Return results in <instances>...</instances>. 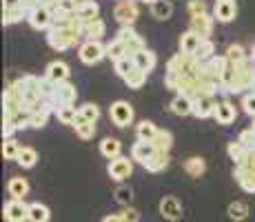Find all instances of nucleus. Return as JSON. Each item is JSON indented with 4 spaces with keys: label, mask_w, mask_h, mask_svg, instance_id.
Returning <instances> with one entry per match:
<instances>
[{
    "label": "nucleus",
    "mask_w": 255,
    "mask_h": 222,
    "mask_svg": "<svg viewBox=\"0 0 255 222\" xmlns=\"http://www.w3.org/2000/svg\"><path fill=\"white\" fill-rule=\"evenodd\" d=\"M80 33L76 31V29H56V27H49L47 29V42L51 49H56V51H67V49L76 47L78 42H80Z\"/></svg>",
    "instance_id": "1"
},
{
    "label": "nucleus",
    "mask_w": 255,
    "mask_h": 222,
    "mask_svg": "<svg viewBox=\"0 0 255 222\" xmlns=\"http://www.w3.org/2000/svg\"><path fill=\"white\" fill-rule=\"evenodd\" d=\"M78 58L85 65H98L102 58H107V44L100 40H85L78 47Z\"/></svg>",
    "instance_id": "2"
},
{
    "label": "nucleus",
    "mask_w": 255,
    "mask_h": 222,
    "mask_svg": "<svg viewBox=\"0 0 255 222\" xmlns=\"http://www.w3.org/2000/svg\"><path fill=\"white\" fill-rule=\"evenodd\" d=\"M235 69V93L255 91V69L251 62H242V65H233Z\"/></svg>",
    "instance_id": "3"
},
{
    "label": "nucleus",
    "mask_w": 255,
    "mask_h": 222,
    "mask_svg": "<svg viewBox=\"0 0 255 222\" xmlns=\"http://www.w3.org/2000/svg\"><path fill=\"white\" fill-rule=\"evenodd\" d=\"M140 16V9L135 0H118L114 7V18L120 22V27H133L135 18Z\"/></svg>",
    "instance_id": "4"
},
{
    "label": "nucleus",
    "mask_w": 255,
    "mask_h": 222,
    "mask_svg": "<svg viewBox=\"0 0 255 222\" xmlns=\"http://www.w3.org/2000/svg\"><path fill=\"white\" fill-rule=\"evenodd\" d=\"M109 118L116 127L122 129V127H129L131 122H133L135 113H133V107H131L127 100H116L114 105L109 107Z\"/></svg>",
    "instance_id": "5"
},
{
    "label": "nucleus",
    "mask_w": 255,
    "mask_h": 222,
    "mask_svg": "<svg viewBox=\"0 0 255 222\" xmlns=\"http://www.w3.org/2000/svg\"><path fill=\"white\" fill-rule=\"evenodd\" d=\"M107 174H109L111 180H116V182L127 180V178L133 174V160H129L127 156H118V158H114V160H109Z\"/></svg>",
    "instance_id": "6"
},
{
    "label": "nucleus",
    "mask_w": 255,
    "mask_h": 222,
    "mask_svg": "<svg viewBox=\"0 0 255 222\" xmlns=\"http://www.w3.org/2000/svg\"><path fill=\"white\" fill-rule=\"evenodd\" d=\"M116 38L127 44V49H129V56H133V53L142 51V49H146L144 38H142L133 27H120V29H118V33H116Z\"/></svg>",
    "instance_id": "7"
},
{
    "label": "nucleus",
    "mask_w": 255,
    "mask_h": 222,
    "mask_svg": "<svg viewBox=\"0 0 255 222\" xmlns=\"http://www.w3.org/2000/svg\"><path fill=\"white\" fill-rule=\"evenodd\" d=\"M2 216L7 222H29V205L24 200L11 198L4 205Z\"/></svg>",
    "instance_id": "8"
},
{
    "label": "nucleus",
    "mask_w": 255,
    "mask_h": 222,
    "mask_svg": "<svg viewBox=\"0 0 255 222\" xmlns=\"http://www.w3.org/2000/svg\"><path fill=\"white\" fill-rule=\"evenodd\" d=\"M227 67H229V58L227 56H218V53H215L211 60L202 62V76L211 78V80H215L220 85V78H222V73L227 71Z\"/></svg>",
    "instance_id": "9"
},
{
    "label": "nucleus",
    "mask_w": 255,
    "mask_h": 222,
    "mask_svg": "<svg viewBox=\"0 0 255 222\" xmlns=\"http://www.w3.org/2000/svg\"><path fill=\"white\" fill-rule=\"evenodd\" d=\"M51 20H53V11L47 7H42V4L27 13V22L31 24L36 31H47V29L51 27Z\"/></svg>",
    "instance_id": "10"
},
{
    "label": "nucleus",
    "mask_w": 255,
    "mask_h": 222,
    "mask_svg": "<svg viewBox=\"0 0 255 222\" xmlns=\"http://www.w3.org/2000/svg\"><path fill=\"white\" fill-rule=\"evenodd\" d=\"M160 214H162L164 220L178 222L182 218V202L175 198V196H164V198L160 200Z\"/></svg>",
    "instance_id": "11"
},
{
    "label": "nucleus",
    "mask_w": 255,
    "mask_h": 222,
    "mask_svg": "<svg viewBox=\"0 0 255 222\" xmlns=\"http://www.w3.org/2000/svg\"><path fill=\"white\" fill-rule=\"evenodd\" d=\"M107 31V24L100 18H93V20H82L80 18V36H85L87 40H100Z\"/></svg>",
    "instance_id": "12"
},
{
    "label": "nucleus",
    "mask_w": 255,
    "mask_h": 222,
    "mask_svg": "<svg viewBox=\"0 0 255 222\" xmlns=\"http://www.w3.org/2000/svg\"><path fill=\"white\" fill-rule=\"evenodd\" d=\"M213 24H215V18L213 13H200V16H191V31H195L198 36L202 38H209L211 31H213Z\"/></svg>",
    "instance_id": "13"
},
{
    "label": "nucleus",
    "mask_w": 255,
    "mask_h": 222,
    "mask_svg": "<svg viewBox=\"0 0 255 222\" xmlns=\"http://www.w3.org/2000/svg\"><path fill=\"white\" fill-rule=\"evenodd\" d=\"M215 107H218V102L213 100V96H195L193 98V116L200 118V120L213 116Z\"/></svg>",
    "instance_id": "14"
},
{
    "label": "nucleus",
    "mask_w": 255,
    "mask_h": 222,
    "mask_svg": "<svg viewBox=\"0 0 255 222\" xmlns=\"http://www.w3.org/2000/svg\"><path fill=\"white\" fill-rule=\"evenodd\" d=\"M213 118H215V122H218V125L229 127V125H233L235 118H238V109H235L233 102L222 100V102H218V107H215Z\"/></svg>",
    "instance_id": "15"
},
{
    "label": "nucleus",
    "mask_w": 255,
    "mask_h": 222,
    "mask_svg": "<svg viewBox=\"0 0 255 222\" xmlns=\"http://www.w3.org/2000/svg\"><path fill=\"white\" fill-rule=\"evenodd\" d=\"M53 98H56L58 107H60V105H76L78 91H76V87H73L69 80H65V82H58V85H56Z\"/></svg>",
    "instance_id": "16"
},
{
    "label": "nucleus",
    "mask_w": 255,
    "mask_h": 222,
    "mask_svg": "<svg viewBox=\"0 0 255 222\" xmlns=\"http://www.w3.org/2000/svg\"><path fill=\"white\" fill-rule=\"evenodd\" d=\"M45 76L53 82H65V80H69L71 69H69L67 62H62V60H51L45 69Z\"/></svg>",
    "instance_id": "17"
},
{
    "label": "nucleus",
    "mask_w": 255,
    "mask_h": 222,
    "mask_svg": "<svg viewBox=\"0 0 255 222\" xmlns=\"http://www.w3.org/2000/svg\"><path fill=\"white\" fill-rule=\"evenodd\" d=\"M155 145L153 142H149V140H138V142H133V147H131V160H135V162H140V165H144L146 160H149L151 156L155 154Z\"/></svg>",
    "instance_id": "18"
},
{
    "label": "nucleus",
    "mask_w": 255,
    "mask_h": 222,
    "mask_svg": "<svg viewBox=\"0 0 255 222\" xmlns=\"http://www.w3.org/2000/svg\"><path fill=\"white\" fill-rule=\"evenodd\" d=\"M233 178L238 180V185L242 187L247 194H255V169H244V167L235 165Z\"/></svg>",
    "instance_id": "19"
},
{
    "label": "nucleus",
    "mask_w": 255,
    "mask_h": 222,
    "mask_svg": "<svg viewBox=\"0 0 255 222\" xmlns=\"http://www.w3.org/2000/svg\"><path fill=\"white\" fill-rule=\"evenodd\" d=\"M169 109H171V113H175V116H191V113H193V98L186 96V93H175Z\"/></svg>",
    "instance_id": "20"
},
{
    "label": "nucleus",
    "mask_w": 255,
    "mask_h": 222,
    "mask_svg": "<svg viewBox=\"0 0 255 222\" xmlns=\"http://www.w3.org/2000/svg\"><path fill=\"white\" fill-rule=\"evenodd\" d=\"M131 58H133L135 67L142 69V71H146V73H151L155 69V65H158V56H155V53L151 51L149 47L142 49V51H138V53H133Z\"/></svg>",
    "instance_id": "21"
},
{
    "label": "nucleus",
    "mask_w": 255,
    "mask_h": 222,
    "mask_svg": "<svg viewBox=\"0 0 255 222\" xmlns=\"http://www.w3.org/2000/svg\"><path fill=\"white\" fill-rule=\"evenodd\" d=\"M238 16V7H235V0L231 2H215L213 7V18L218 22H231Z\"/></svg>",
    "instance_id": "22"
},
{
    "label": "nucleus",
    "mask_w": 255,
    "mask_h": 222,
    "mask_svg": "<svg viewBox=\"0 0 255 222\" xmlns=\"http://www.w3.org/2000/svg\"><path fill=\"white\" fill-rule=\"evenodd\" d=\"M169 162H171L169 154H164V151H155V154L151 156L142 167H144L146 171H151V174H160V171H164L166 167H169Z\"/></svg>",
    "instance_id": "23"
},
{
    "label": "nucleus",
    "mask_w": 255,
    "mask_h": 222,
    "mask_svg": "<svg viewBox=\"0 0 255 222\" xmlns=\"http://www.w3.org/2000/svg\"><path fill=\"white\" fill-rule=\"evenodd\" d=\"M200 42H202V36H198V33L191 31V29H189V31H184L182 36H180V40H178L180 51H182V53H191V56L198 51Z\"/></svg>",
    "instance_id": "24"
},
{
    "label": "nucleus",
    "mask_w": 255,
    "mask_h": 222,
    "mask_svg": "<svg viewBox=\"0 0 255 222\" xmlns=\"http://www.w3.org/2000/svg\"><path fill=\"white\" fill-rule=\"evenodd\" d=\"M7 191H9V196H11V198L24 200V196L29 194V182L24 180V178H20V176H13L11 180L7 182Z\"/></svg>",
    "instance_id": "25"
},
{
    "label": "nucleus",
    "mask_w": 255,
    "mask_h": 222,
    "mask_svg": "<svg viewBox=\"0 0 255 222\" xmlns=\"http://www.w3.org/2000/svg\"><path fill=\"white\" fill-rule=\"evenodd\" d=\"M149 9L155 20H169L173 16V2L171 0H155L153 4H149Z\"/></svg>",
    "instance_id": "26"
},
{
    "label": "nucleus",
    "mask_w": 255,
    "mask_h": 222,
    "mask_svg": "<svg viewBox=\"0 0 255 222\" xmlns=\"http://www.w3.org/2000/svg\"><path fill=\"white\" fill-rule=\"evenodd\" d=\"M184 171H186V176H191V178H202L204 171H207V162L200 156H191L184 160Z\"/></svg>",
    "instance_id": "27"
},
{
    "label": "nucleus",
    "mask_w": 255,
    "mask_h": 222,
    "mask_svg": "<svg viewBox=\"0 0 255 222\" xmlns=\"http://www.w3.org/2000/svg\"><path fill=\"white\" fill-rule=\"evenodd\" d=\"M98 13H100V4L96 0H82L76 9V16L82 20H93V18H98Z\"/></svg>",
    "instance_id": "28"
},
{
    "label": "nucleus",
    "mask_w": 255,
    "mask_h": 222,
    "mask_svg": "<svg viewBox=\"0 0 255 222\" xmlns=\"http://www.w3.org/2000/svg\"><path fill=\"white\" fill-rule=\"evenodd\" d=\"M100 154L107 158V160H114L122 154V142L118 140V138H105V140L100 142Z\"/></svg>",
    "instance_id": "29"
},
{
    "label": "nucleus",
    "mask_w": 255,
    "mask_h": 222,
    "mask_svg": "<svg viewBox=\"0 0 255 222\" xmlns=\"http://www.w3.org/2000/svg\"><path fill=\"white\" fill-rule=\"evenodd\" d=\"M49 218H51V211L47 205H42V202L29 205V222H49Z\"/></svg>",
    "instance_id": "30"
},
{
    "label": "nucleus",
    "mask_w": 255,
    "mask_h": 222,
    "mask_svg": "<svg viewBox=\"0 0 255 222\" xmlns=\"http://www.w3.org/2000/svg\"><path fill=\"white\" fill-rule=\"evenodd\" d=\"M73 129H76V136L80 138V140H91V138L96 136V122H89V120H85V118L78 116Z\"/></svg>",
    "instance_id": "31"
},
{
    "label": "nucleus",
    "mask_w": 255,
    "mask_h": 222,
    "mask_svg": "<svg viewBox=\"0 0 255 222\" xmlns=\"http://www.w3.org/2000/svg\"><path fill=\"white\" fill-rule=\"evenodd\" d=\"M78 116H80V111L76 109L73 105H60L56 109V118L62 122V125H76V120H78Z\"/></svg>",
    "instance_id": "32"
},
{
    "label": "nucleus",
    "mask_w": 255,
    "mask_h": 222,
    "mask_svg": "<svg viewBox=\"0 0 255 222\" xmlns=\"http://www.w3.org/2000/svg\"><path fill=\"white\" fill-rule=\"evenodd\" d=\"M129 56V49H127V44L122 40H118L114 38L111 42H107V58H111V60H120V58H127Z\"/></svg>",
    "instance_id": "33"
},
{
    "label": "nucleus",
    "mask_w": 255,
    "mask_h": 222,
    "mask_svg": "<svg viewBox=\"0 0 255 222\" xmlns=\"http://www.w3.org/2000/svg\"><path fill=\"white\" fill-rule=\"evenodd\" d=\"M158 127L153 125L151 120H142L138 122V127H135V136H138V140H149V142H153V138L158 136Z\"/></svg>",
    "instance_id": "34"
},
{
    "label": "nucleus",
    "mask_w": 255,
    "mask_h": 222,
    "mask_svg": "<svg viewBox=\"0 0 255 222\" xmlns=\"http://www.w3.org/2000/svg\"><path fill=\"white\" fill-rule=\"evenodd\" d=\"M16 162L22 167V169H31V167H36L38 162V151L33 149V147H22L20 154H18Z\"/></svg>",
    "instance_id": "35"
},
{
    "label": "nucleus",
    "mask_w": 255,
    "mask_h": 222,
    "mask_svg": "<svg viewBox=\"0 0 255 222\" xmlns=\"http://www.w3.org/2000/svg\"><path fill=\"white\" fill-rule=\"evenodd\" d=\"M224 56L229 58V62L231 65H242V62H247L249 60V56H247V51H244V47L242 44H238V42H231L227 47V53Z\"/></svg>",
    "instance_id": "36"
},
{
    "label": "nucleus",
    "mask_w": 255,
    "mask_h": 222,
    "mask_svg": "<svg viewBox=\"0 0 255 222\" xmlns=\"http://www.w3.org/2000/svg\"><path fill=\"white\" fill-rule=\"evenodd\" d=\"M146 78H149V73L135 67L133 71H131L129 76H125L122 80H125V85L129 89H142V87H144V82H146Z\"/></svg>",
    "instance_id": "37"
},
{
    "label": "nucleus",
    "mask_w": 255,
    "mask_h": 222,
    "mask_svg": "<svg viewBox=\"0 0 255 222\" xmlns=\"http://www.w3.org/2000/svg\"><path fill=\"white\" fill-rule=\"evenodd\" d=\"M227 214H229V218H231V220L242 222V220H247V218H249V205H247V202L235 200V202H231V205H229Z\"/></svg>",
    "instance_id": "38"
},
{
    "label": "nucleus",
    "mask_w": 255,
    "mask_h": 222,
    "mask_svg": "<svg viewBox=\"0 0 255 222\" xmlns=\"http://www.w3.org/2000/svg\"><path fill=\"white\" fill-rule=\"evenodd\" d=\"M153 145L158 151H164V154H169L171 147H173V133H171L169 129H160L158 136L153 138Z\"/></svg>",
    "instance_id": "39"
},
{
    "label": "nucleus",
    "mask_w": 255,
    "mask_h": 222,
    "mask_svg": "<svg viewBox=\"0 0 255 222\" xmlns=\"http://www.w3.org/2000/svg\"><path fill=\"white\" fill-rule=\"evenodd\" d=\"M193 56L198 58L200 62H207V60H211V58L215 56V44H213V40H211V38H202V42H200L198 51H195Z\"/></svg>",
    "instance_id": "40"
},
{
    "label": "nucleus",
    "mask_w": 255,
    "mask_h": 222,
    "mask_svg": "<svg viewBox=\"0 0 255 222\" xmlns=\"http://www.w3.org/2000/svg\"><path fill=\"white\" fill-rule=\"evenodd\" d=\"M20 149H22V147L18 145L16 138H4V142H2V158H4V160H16L18 154H20Z\"/></svg>",
    "instance_id": "41"
},
{
    "label": "nucleus",
    "mask_w": 255,
    "mask_h": 222,
    "mask_svg": "<svg viewBox=\"0 0 255 222\" xmlns=\"http://www.w3.org/2000/svg\"><path fill=\"white\" fill-rule=\"evenodd\" d=\"M22 18H27V11L22 7H11V9H2V24H16Z\"/></svg>",
    "instance_id": "42"
},
{
    "label": "nucleus",
    "mask_w": 255,
    "mask_h": 222,
    "mask_svg": "<svg viewBox=\"0 0 255 222\" xmlns=\"http://www.w3.org/2000/svg\"><path fill=\"white\" fill-rule=\"evenodd\" d=\"M114 69H116L118 76L125 78V76H129V73L135 69V62H133V58H131V56H127V58H120V60H116L114 62Z\"/></svg>",
    "instance_id": "43"
},
{
    "label": "nucleus",
    "mask_w": 255,
    "mask_h": 222,
    "mask_svg": "<svg viewBox=\"0 0 255 222\" xmlns=\"http://www.w3.org/2000/svg\"><path fill=\"white\" fill-rule=\"evenodd\" d=\"M78 111H80V118L89 122H98V118H100V107L93 105V102H85L82 107H78Z\"/></svg>",
    "instance_id": "44"
},
{
    "label": "nucleus",
    "mask_w": 255,
    "mask_h": 222,
    "mask_svg": "<svg viewBox=\"0 0 255 222\" xmlns=\"http://www.w3.org/2000/svg\"><path fill=\"white\" fill-rule=\"evenodd\" d=\"M227 154H229V158H231V160L235 162V165H238V162L244 158V154H247V147H244L240 140H233V142H229V147H227Z\"/></svg>",
    "instance_id": "45"
},
{
    "label": "nucleus",
    "mask_w": 255,
    "mask_h": 222,
    "mask_svg": "<svg viewBox=\"0 0 255 222\" xmlns=\"http://www.w3.org/2000/svg\"><path fill=\"white\" fill-rule=\"evenodd\" d=\"M114 196H116V202H120L122 207H131V200H133V191H131V187L120 185Z\"/></svg>",
    "instance_id": "46"
},
{
    "label": "nucleus",
    "mask_w": 255,
    "mask_h": 222,
    "mask_svg": "<svg viewBox=\"0 0 255 222\" xmlns=\"http://www.w3.org/2000/svg\"><path fill=\"white\" fill-rule=\"evenodd\" d=\"M47 120H49V113L36 109V111H31V116H29V127H31V129H42V127L47 125Z\"/></svg>",
    "instance_id": "47"
},
{
    "label": "nucleus",
    "mask_w": 255,
    "mask_h": 222,
    "mask_svg": "<svg viewBox=\"0 0 255 222\" xmlns=\"http://www.w3.org/2000/svg\"><path fill=\"white\" fill-rule=\"evenodd\" d=\"M242 109H244V113H247V116L255 118V91L244 93V98H242Z\"/></svg>",
    "instance_id": "48"
},
{
    "label": "nucleus",
    "mask_w": 255,
    "mask_h": 222,
    "mask_svg": "<svg viewBox=\"0 0 255 222\" xmlns=\"http://www.w3.org/2000/svg\"><path fill=\"white\" fill-rule=\"evenodd\" d=\"M189 16H200V13H207L209 7L204 0H189Z\"/></svg>",
    "instance_id": "49"
},
{
    "label": "nucleus",
    "mask_w": 255,
    "mask_h": 222,
    "mask_svg": "<svg viewBox=\"0 0 255 222\" xmlns=\"http://www.w3.org/2000/svg\"><path fill=\"white\" fill-rule=\"evenodd\" d=\"M120 218L122 222H140V211L133 209V207H125L120 211Z\"/></svg>",
    "instance_id": "50"
},
{
    "label": "nucleus",
    "mask_w": 255,
    "mask_h": 222,
    "mask_svg": "<svg viewBox=\"0 0 255 222\" xmlns=\"http://www.w3.org/2000/svg\"><path fill=\"white\" fill-rule=\"evenodd\" d=\"M78 0H58V9L60 11H67V13H76V9H78Z\"/></svg>",
    "instance_id": "51"
},
{
    "label": "nucleus",
    "mask_w": 255,
    "mask_h": 222,
    "mask_svg": "<svg viewBox=\"0 0 255 222\" xmlns=\"http://www.w3.org/2000/svg\"><path fill=\"white\" fill-rule=\"evenodd\" d=\"M11 7H22V0H2V9H11Z\"/></svg>",
    "instance_id": "52"
},
{
    "label": "nucleus",
    "mask_w": 255,
    "mask_h": 222,
    "mask_svg": "<svg viewBox=\"0 0 255 222\" xmlns=\"http://www.w3.org/2000/svg\"><path fill=\"white\" fill-rule=\"evenodd\" d=\"M40 4L42 7H47V9H51V11H56L58 9V0H40Z\"/></svg>",
    "instance_id": "53"
},
{
    "label": "nucleus",
    "mask_w": 255,
    "mask_h": 222,
    "mask_svg": "<svg viewBox=\"0 0 255 222\" xmlns=\"http://www.w3.org/2000/svg\"><path fill=\"white\" fill-rule=\"evenodd\" d=\"M102 222H122V218H120V214H118V216H105Z\"/></svg>",
    "instance_id": "54"
},
{
    "label": "nucleus",
    "mask_w": 255,
    "mask_h": 222,
    "mask_svg": "<svg viewBox=\"0 0 255 222\" xmlns=\"http://www.w3.org/2000/svg\"><path fill=\"white\" fill-rule=\"evenodd\" d=\"M251 58H253V62H255V44H253V49H251Z\"/></svg>",
    "instance_id": "55"
},
{
    "label": "nucleus",
    "mask_w": 255,
    "mask_h": 222,
    "mask_svg": "<svg viewBox=\"0 0 255 222\" xmlns=\"http://www.w3.org/2000/svg\"><path fill=\"white\" fill-rule=\"evenodd\" d=\"M142 2H146V4H153V2H155V0H142Z\"/></svg>",
    "instance_id": "56"
},
{
    "label": "nucleus",
    "mask_w": 255,
    "mask_h": 222,
    "mask_svg": "<svg viewBox=\"0 0 255 222\" xmlns=\"http://www.w3.org/2000/svg\"><path fill=\"white\" fill-rule=\"evenodd\" d=\"M215 2H231V0H215Z\"/></svg>",
    "instance_id": "57"
},
{
    "label": "nucleus",
    "mask_w": 255,
    "mask_h": 222,
    "mask_svg": "<svg viewBox=\"0 0 255 222\" xmlns=\"http://www.w3.org/2000/svg\"><path fill=\"white\" fill-rule=\"evenodd\" d=\"M251 127H253V129H255V118H253V125H251Z\"/></svg>",
    "instance_id": "58"
}]
</instances>
